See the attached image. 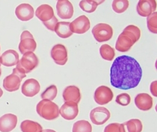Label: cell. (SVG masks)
Instances as JSON below:
<instances>
[{"instance_id": "6da1fadb", "label": "cell", "mask_w": 157, "mask_h": 132, "mask_svg": "<svg viewBox=\"0 0 157 132\" xmlns=\"http://www.w3.org/2000/svg\"><path fill=\"white\" fill-rule=\"evenodd\" d=\"M143 77V70L134 58L122 55L115 59L110 70V82L115 88L128 90L136 87Z\"/></svg>"}, {"instance_id": "7a4b0ae2", "label": "cell", "mask_w": 157, "mask_h": 132, "mask_svg": "<svg viewBox=\"0 0 157 132\" xmlns=\"http://www.w3.org/2000/svg\"><path fill=\"white\" fill-rule=\"evenodd\" d=\"M141 37L140 28L133 25L125 27L118 36L115 44V49L121 52L128 51Z\"/></svg>"}, {"instance_id": "3957f363", "label": "cell", "mask_w": 157, "mask_h": 132, "mask_svg": "<svg viewBox=\"0 0 157 132\" xmlns=\"http://www.w3.org/2000/svg\"><path fill=\"white\" fill-rule=\"evenodd\" d=\"M36 111L40 116L47 120L56 119L59 116L57 104L47 99H43L37 104Z\"/></svg>"}, {"instance_id": "277c9868", "label": "cell", "mask_w": 157, "mask_h": 132, "mask_svg": "<svg viewBox=\"0 0 157 132\" xmlns=\"http://www.w3.org/2000/svg\"><path fill=\"white\" fill-rule=\"evenodd\" d=\"M27 77L26 74L21 70L15 68L13 70V73L6 77L3 80V87L5 90L12 92L18 90L22 80Z\"/></svg>"}, {"instance_id": "5b68a950", "label": "cell", "mask_w": 157, "mask_h": 132, "mask_svg": "<svg viewBox=\"0 0 157 132\" xmlns=\"http://www.w3.org/2000/svg\"><path fill=\"white\" fill-rule=\"evenodd\" d=\"M38 63L39 60L36 54L32 52H28L23 54L21 59L19 60L17 63L16 68L26 74L34 70L38 65Z\"/></svg>"}, {"instance_id": "8992f818", "label": "cell", "mask_w": 157, "mask_h": 132, "mask_svg": "<svg viewBox=\"0 0 157 132\" xmlns=\"http://www.w3.org/2000/svg\"><path fill=\"white\" fill-rule=\"evenodd\" d=\"M92 34L98 42H105L111 40L113 37V29L107 24L100 23L93 27Z\"/></svg>"}, {"instance_id": "52a82bcc", "label": "cell", "mask_w": 157, "mask_h": 132, "mask_svg": "<svg viewBox=\"0 0 157 132\" xmlns=\"http://www.w3.org/2000/svg\"><path fill=\"white\" fill-rule=\"evenodd\" d=\"M36 48V43L33 35L29 31L22 32L18 48L22 54L28 52H33Z\"/></svg>"}, {"instance_id": "ba28073f", "label": "cell", "mask_w": 157, "mask_h": 132, "mask_svg": "<svg viewBox=\"0 0 157 132\" xmlns=\"http://www.w3.org/2000/svg\"><path fill=\"white\" fill-rule=\"evenodd\" d=\"M111 117V113L104 107H97L90 112V118L92 123L96 125H102L106 123Z\"/></svg>"}, {"instance_id": "9c48e42d", "label": "cell", "mask_w": 157, "mask_h": 132, "mask_svg": "<svg viewBox=\"0 0 157 132\" xmlns=\"http://www.w3.org/2000/svg\"><path fill=\"white\" fill-rule=\"evenodd\" d=\"M114 97L112 90L106 86H101L97 88L94 93V100L100 105L108 104Z\"/></svg>"}, {"instance_id": "30bf717a", "label": "cell", "mask_w": 157, "mask_h": 132, "mask_svg": "<svg viewBox=\"0 0 157 132\" xmlns=\"http://www.w3.org/2000/svg\"><path fill=\"white\" fill-rule=\"evenodd\" d=\"M90 21L86 15H81L70 22V29L72 33L83 34L90 28Z\"/></svg>"}, {"instance_id": "8fae6325", "label": "cell", "mask_w": 157, "mask_h": 132, "mask_svg": "<svg viewBox=\"0 0 157 132\" xmlns=\"http://www.w3.org/2000/svg\"><path fill=\"white\" fill-rule=\"evenodd\" d=\"M51 56L57 65H64L68 61V52L64 45L57 44L51 49Z\"/></svg>"}, {"instance_id": "7c38bea8", "label": "cell", "mask_w": 157, "mask_h": 132, "mask_svg": "<svg viewBox=\"0 0 157 132\" xmlns=\"http://www.w3.org/2000/svg\"><path fill=\"white\" fill-rule=\"evenodd\" d=\"M78 112V104L73 102H65L59 110L61 116L68 120H71L76 118Z\"/></svg>"}, {"instance_id": "4fadbf2b", "label": "cell", "mask_w": 157, "mask_h": 132, "mask_svg": "<svg viewBox=\"0 0 157 132\" xmlns=\"http://www.w3.org/2000/svg\"><path fill=\"white\" fill-rule=\"evenodd\" d=\"M56 8L57 15L61 19L68 20L72 17L74 14V7L70 1H58Z\"/></svg>"}, {"instance_id": "5bb4252c", "label": "cell", "mask_w": 157, "mask_h": 132, "mask_svg": "<svg viewBox=\"0 0 157 132\" xmlns=\"http://www.w3.org/2000/svg\"><path fill=\"white\" fill-rule=\"evenodd\" d=\"M157 2L155 0H141L138 2L136 11L140 16L148 17L155 12Z\"/></svg>"}, {"instance_id": "9a60e30c", "label": "cell", "mask_w": 157, "mask_h": 132, "mask_svg": "<svg viewBox=\"0 0 157 132\" xmlns=\"http://www.w3.org/2000/svg\"><path fill=\"white\" fill-rule=\"evenodd\" d=\"M40 89L41 86L38 81L33 78L29 79L22 85V93L27 97H33L40 92Z\"/></svg>"}, {"instance_id": "2e32d148", "label": "cell", "mask_w": 157, "mask_h": 132, "mask_svg": "<svg viewBox=\"0 0 157 132\" xmlns=\"http://www.w3.org/2000/svg\"><path fill=\"white\" fill-rule=\"evenodd\" d=\"M17 122V116L14 114L7 113L2 116L0 118V132H11L15 128Z\"/></svg>"}, {"instance_id": "e0dca14e", "label": "cell", "mask_w": 157, "mask_h": 132, "mask_svg": "<svg viewBox=\"0 0 157 132\" xmlns=\"http://www.w3.org/2000/svg\"><path fill=\"white\" fill-rule=\"evenodd\" d=\"M15 13L20 20L28 21L34 17V9L30 4L24 3L16 8Z\"/></svg>"}, {"instance_id": "ac0fdd59", "label": "cell", "mask_w": 157, "mask_h": 132, "mask_svg": "<svg viewBox=\"0 0 157 132\" xmlns=\"http://www.w3.org/2000/svg\"><path fill=\"white\" fill-rule=\"evenodd\" d=\"M135 104L140 110L147 111L153 106V99L148 93H139L135 97Z\"/></svg>"}, {"instance_id": "d6986e66", "label": "cell", "mask_w": 157, "mask_h": 132, "mask_svg": "<svg viewBox=\"0 0 157 132\" xmlns=\"http://www.w3.org/2000/svg\"><path fill=\"white\" fill-rule=\"evenodd\" d=\"M19 61V54L13 49L5 51L0 56V63L2 65L11 67L17 65Z\"/></svg>"}, {"instance_id": "ffe728a7", "label": "cell", "mask_w": 157, "mask_h": 132, "mask_svg": "<svg viewBox=\"0 0 157 132\" xmlns=\"http://www.w3.org/2000/svg\"><path fill=\"white\" fill-rule=\"evenodd\" d=\"M63 97L65 102H73L78 104L80 102L81 96L78 88L74 85L66 87L63 93Z\"/></svg>"}, {"instance_id": "44dd1931", "label": "cell", "mask_w": 157, "mask_h": 132, "mask_svg": "<svg viewBox=\"0 0 157 132\" xmlns=\"http://www.w3.org/2000/svg\"><path fill=\"white\" fill-rule=\"evenodd\" d=\"M36 15L43 22L49 21L55 16L53 8L48 4H42L38 7Z\"/></svg>"}, {"instance_id": "7402d4cb", "label": "cell", "mask_w": 157, "mask_h": 132, "mask_svg": "<svg viewBox=\"0 0 157 132\" xmlns=\"http://www.w3.org/2000/svg\"><path fill=\"white\" fill-rule=\"evenodd\" d=\"M70 25V22H58L56 26L54 31L59 37L63 39L68 38L73 34Z\"/></svg>"}, {"instance_id": "603a6c76", "label": "cell", "mask_w": 157, "mask_h": 132, "mask_svg": "<svg viewBox=\"0 0 157 132\" xmlns=\"http://www.w3.org/2000/svg\"><path fill=\"white\" fill-rule=\"evenodd\" d=\"M125 132H141L143 126L140 120L133 119L122 123Z\"/></svg>"}, {"instance_id": "cb8c5ba5", "label": "cell", "mask_w": 157, "mask_h": 132, "mask_svg": "<svg viewBox=\"0 0 157 132\" xmlns=\"http://www.w3.org/2000/svg\"><path fill=\"white\" fill-rule=\"evenodd\" d=\"M22 132H41L43 127L38 123L30 120L22 122L20 125Z\"/></svg>"}, {"instance_id": "d4e9b609", "label": "cell", "mask_w": 157, "mask_h": 132, "mask_svg": "<svg viewBox=\"0 0 157 132\" xmlns=\"http://www.w3.org/2000/svg\"><path fill=\"white\" fill-rule=\"evenodd\" d=\"M104 1H91V0H84L79 2V7L81 9L86 13H92L94 12L98 6L103 3Z\"/></svg>"}, {"instance_id": "484cf974", "label": "cell", "mask_w": 157, "mask_h": 132, "mask_svg": "<svg viewBox=\"0 0 157 132\" xmlns=\"http://www.w3.org/2000/svg\"><path fill=\"white\" fill-rule=\"evenodd\" d=\"M100 53L104 59L108 61H113L115 56L114 49L108 44H104L100 47Z\"/></svg>"}, {"instance_id": "4316f807", "label": "cell", "mask_w": 157, "mask_h": 132, "mask_svg": "<svg viewBox=\"0 0 157 132\" xmlns=\"http://www.w3.org/2000/svg\"><path fill=\"white\" fill-rule=\"evenodd\" d=\"M92 126L88 121L85 120L75 122L72 127V132H92Z\"/></svg>"}, {"instance_id": "83f0119b", "label": "cell", "mask_w": 157, "mask_h": 132, "mask_svg": "<svg viewBox=\"0 0 157 132\" xmlns=\"http://www.w3.org/2000/svg\"><path fill=\"white\" fill-rule=\"evenodd\" d=\"M129 4V1L127 0H115L113 2L112 7L115 13L121 14L127 9Z\"/></svg>"}, {"instance_id": "f1b7e54d", "label": "cell", "mask_w": 157, "mask_h": 132, "mask_svg": "<svg viewBox=\"0 0 157 132\" xmlns=\"http://www.w3.org/2000/svg\"><path fill=\"white\" fill-rule=\"evenodd\" d=\"M57 86L54 85H52L43 92L41 97L43 99H47L52 101L57 96Z\"/></svg>"}, {"instance_id": "f546056e", "label": "cell", "mask_w": 157, "mask_h": 132, "mask_svg": "<svg viewBox=\"0 0 157 132\" xmlns=\"http://www.w3.org/2000/svg\"><path fill=\"white\" fill-rule=\"evenodd\" d=\"M147 27L150 32L157 34V13L154 12L147 17Z\"/></svg>"}, {"instance_id": "4dcf8cb0", "label": "cell", "mask_w": 157, "mask_h": 132, "mask_svg": "<svg viewBox=\"0 0 157 132\" xmlns=\"http://www.w3.org/2000/svg\"><path fill=\"white\" fill-rule=\"evenodd\" d=\"M115 102L118 104L123 106H126L131 102V96L127 93H122L117 96Z\"/></svg>"}, {"instance_id": "1f68e13d", "label": "cell", "mask_w": 157, "mask_h": 132, "mask_svg": "<svg viewBox=\"0 0 157 132\" xmlns=\"http://www.w3.org/2000/svg\"><path fill=\"white\" fill-rule=\"evenodd\" d=\"M104 132H125L122 124L113 123L107 126Z\"/></svg>"}, {"instance_id": "d6a6232c", "label": "cell", "mask_w": 157, "mask_h": 132, "mask_svg": "<svg viewBox=\"0 0 157 132\" xmlns=\"http://www.w3.org/2000/svg\"><path fill=\"white\" fill-rule=\"evenodd\" d=\"M58 22V20L57 18L56 17V16H54L51 20H50L49 21L44 22L43 24L48 29L52 31H54L56 26Z\"/></svg>"}, {"instance_id": "836d02e7", "label": "cell", "mask_w": 157, "mask_h": 132, "mask_svg": "<svg viewBox=\"0 0 157 132\" xmlns=\"http://www.w3.org/2000/svg\"><path fill=\"white\" fill-rule=\"evenodd\" d=\"M157 82L155 81H154L153 82H152L151 84V86H150V89H151V93L155 97L157 96Z\"/></svg>"}, {"instance_id": "e575fe53", "label": "cell", "mask_w": 157, "mask_h": 132, "mask_svg": "<svg viewBox=\"0 0 157 132\" xmlns=\"http://www.w3.org/2000/svg\"><path fill=\"white\" fill-rule=\"evenodd\" d=\"M41 132H56L55 130H52V129H44Z\"/></svg>"}, {"instance_id": "d590c367", "label": "cell", "mask_w": 157, "mask_h": 132, "mask_svg": "<svg viewBox=\"0 0 157 132\" xmlns=\"http://www.w3.org/2000/svg\"><path fill=\"white\" fill-rule=\"evenodd\" d=\"M3 95V91L1 89V88H0V97H1Z\"/></svg>"}, {"instance_id": "8d00e7d4", "label": "cell", "mask_w": 157, "mask_h": 132, "mask_svg": "<svg viewBox=\"0 0 157 132\" xmlns=\"http://www.w3.org/2000/svg\"><path fill=\"white\" fill-rule=\"evenodd\" d=\"M1 70L0 69V77H1Z\"/></svg>"}, {"instance_id": "74e56055", "label": "cell", "mask_w": 157, "mask_h": 132, "mask_svg": "<svg viewBox=\"0 0 157 132\" xmlns=\"http://www.w3.org/2000/svg\"><path fill=\"white\" fill-rule=\"evenodd\" d=\"M1 63H0V67H1ZM0 69H1V68H0Z\"/></svg>"}, {"instance_id": "f35d334b", "label": "cell", "mask_w": 157, "mask_h": 132, "mask_svg": "<svg viewBox=\"0 0 157 132\" xmlns=\"http://www.w3.org/2000/svg\"><path fill=\"white\" fill-rule=\"evenodd\" d=\"M0 49H1V48H0Z\"/></svg>"}]
</instances>
